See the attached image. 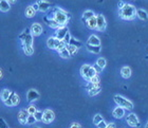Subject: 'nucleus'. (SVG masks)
I'll use <instances>...</instances> for the list:
<instances>
[{
	"mask_svg": "<svg viewBox=\"0 0 148 128\" xmlns=\"http://www.w3.org/2000/svg\"><path fill=\"white\" fill-rule=\"evenodd\" d=\"M51 17L58 23L59 27H64V25H66L67 23H68L69 19L71 18L70 14H69L68 12L64 11L62 9H60V8H55L54 11H53Z\"/></svg>",
	"mask_w": 148,
	"mask_h": 128,
	"instance_id": "1",
	"label": "nucleus"
},
{
	"mask_svg": "<svg viewBox=\"0 0 148 128\" xmlns=\"http://www.w3.org/2000/svg\"><path fill=\"white\" fill-rule=\"evenodd\" d=\"M119 16L124 20H133L136 17V9L132 4L126 3L124 8L119 10Z\"/></svg>",
	"mask_w": 148,
	"mask_h": 128,
	"instance_id": "2",
	"label": "nucleus"
},
{
	"mask_svg": "<svg viewBox=\"0 0 148 128\" xmlns=\"http://www.w3.org/2000/svg\"><path fill=\"white\" fill-rule=\"evenodd\" d=\"M114 102H115V104H116L117 106L122 107V108H124L125 110H132L133 109V104L131 101L127 100L126 97H122V95H120V94H115L113 97Z\"/></svg>",
	"mask_w": 148,
	"mask_h": 128,
	"instance_id": "3",
	"label": "nucleus"
},
{
	"mask_svg": "<svg viewBox=\"0 0 148 128\" xmlns=\"http://www.w3.org/2000/svg\"><path fill=\"white\" fill-rule=\"evenodd\" d=\"M97 74L95 71V69L93 68L92 66L90 65H83L80 67V75L85 81H89L93 76H95Z\"/></svg>",
	"mask_w": 148,
	"mask_h": 128,
	"instance_id": "4",
	"label": "nucleus"
},
{
	"mask_svg": "<svg viewBox=\"0 0 148 128\" xmlns=\"http://www.w3.org/2000/svg\"><path fill=\"white\" fill-rule=\"evenodd\" d=\"M19 39L21 40L22 48L23 47H33V35L31 34L30 29H25V31L19 35Z\"/></svg>",
	"mask_w": 148,
	"mask_h": 128,
	"instance_id": "5",
	"label": "nucleus"
},
{
	"mask_svg": "<svg viewBox=\"0 0 148 128\" xmlns=\"http://www.w3.org/2000/svg\"><path fill=\"white\" fill-rule=\"evenodd\" d=\"M126 122L130 127H133V128H138L141 125V124H140L139 118L136 116V113H133V112L129 113V114L126 116Z\"/></svg>",
	"mask_w": 148,
	"mask_h": 128,
	"instance_id": "6",
	"label": "nucleus"
},
{
	"mask_svg": "<svg viewBox=\"0 0 148 128\" xmlns=\"http://www.w3.org/2000/svg\"><path fill=\"white\" fill-rule=\"evenodd\" d=\"M107 28V22L104 17V15L99 14L96 15V30L99 32H104Z\"/></svg>",
	"mask_w": 148,
	"mask_h": 128,
	"instance_id": "7",
	"label": "nucleus"
},
{
	"mask_svg": "<svg viewBox=\"0 0 148 128\" xmlns=\"http://www.w3.org/2000/svg\"><path fill=\"white\" fill-rule=\"evenodd\" d=\"M19 97L18 94L16 93V92H13L11 93V95H10V97L6 101H4L3 103H4V105L5 106H9V107H13V106H17L19 104Z\"/></svg>",
	"mask_w": 148,
	"mask_h": 128,
	"instance_id": "8",
	"label": "nucleus"
},
{
	"mask_svg": "<svg viewBox=\"0 0 148 128\" xmlns=\"http://www.w3.org/2000/svg\"><path fill=\"white\" fill-rule=\"evenodd\" d=\"M55 119V113L54 111L51 109H46L43 110V113H42V122L45 124H50V123H52Z\"/></svg>",
	"mask_w": 148,
	"mask_h": 128,
	"instance_id": "9",
	"label": "nucleus"
},
{
	"mask_svg": "<svg viewBox=\"0 0 148 128\" xmlns=\"http://www.w3.org/2000/svg\"><path fill=\"white\" fill-rule=\"evenodd\" d=\"M60 41L59 39H57L56 37L52 36V37H49L48 38V40H47V46L49 49L51 50H57V48H58L59 44H60Z\"/></svg>",
	"mask_w": 148,
	"mask_h": 128,
	"instance_id": "10",
	"label": "nucleus"
},
{
	"mask_svg": "<svg viewBox=\"0 0 148 128\" xmlns=\"http://www.w3.org/2000/svg\"><path fill=\"white\" fill-rule=\"evenodd\" d=\"M69 32L68 28H67V25H64V27H59L58 29H56L55 31V36L54 37H56L57 39H59V40H62L64 39V37L66 36V34Z\"/></svg>",
	"mask_w": 148,
	"mask_h": 128,
	"instance_id": "11",
	"label": "nucleus"
},
{
	"mask_svg": "<svg viewBox=\"0 0 148 128\" xmlns=\"http://www.w3.org/2000/svg\"><path fill=\"white\" fill-rule=\"evenodd\" d=\"M36 4L38 5V10H39L40 12L43 13L49 11L50 8H51V3L49 1H47V0H37Z\"/></svg>",
	"mask_w": 148,
	"mask_h": 128,
	"instance_id": "12",
	"label": "nucleus"
},
{
	"mask_svg": "<svg viewBox=\"0 0 148 128\" xmlns=\"http://www.w3.org/2000/svg\"><path fill=\"white\" fill-rule=\"evenodd\" d=\"M39 93L37 92L36 90L34 89H31V90L28 91V93H27V99H28V102L29 103H33L35 101H37L39 99Z\"/></svg>",
	"mask_w": 148,
	"mask_h": 128,
	"instance_id": "13",
	"label": "nucleus"
},
{
	"mask_svg": "<svg viewBox=\"0 0 148 128\" xmlns=\"http://www.w3.org/2000/svg\"><path fill=\"white\" fill-rule=\"evenodd\" d=\"M29 116H30V114H29L28 110L21 109L18 113V122L20 123V124H22V125L27 124V120H28Z\"/></svg>",
	"mask_w": 148,
	"mask_h": 128,
	"instance_id": "14",
	"label": "nucleus"
},
{
	"mask_svg": "<svg viewBox=\"0 0 148 128\" xmlns=\"http://www.w3.org/2000/svg\"><path fill=\"white\" fill-rule=\"evenodd\" d=\"M30 31H31V34L33 36H39V35H41L43 30L41 25H39V23H33L31 29H30Z\"/></svg>",
	"mask_w": 148,
	"mask_h": 128,
	"instance_id": "15",
	"label": "nucleus"
},
{
	"mask_svg": "<svg viewBox=\"0 0 148 128\" xmlns=\"http://www.w3.org/2000/svg\"><path fill=\"white\" fill-rule=\"evenodd\" d=\"M112 116L117 120L123 119L124 116H125V109L120 106H117L116 108H114L113 111H112Z\"/></svg>",
	"mask_w": 148,
	"mask_h": 128,
	"instance_id": "16",
	"label": "nucleus"
},
{
	"mask_svg": "<svg viewBox=\"0 0 148 128\" xmlns=\"http://www.w3.org/2000/svg\"><path fill=\"white\" fill-rule=\"evenodd\" d=\"M43 20H45V22H46L47 25H49L50 28H52V29H58L59 28V25L58 23L54 20V19L52 18V17H48V16H46V17H43Z\"/></svg>",
	"mask_w": 148,
	"mask_h": 128,
	"instance_id": "17",
	"label": "nucleus"
},
{
	"mask_svg": "<svg viewBox=\"0 0 148 128\" xmlns=\"http://www.w3.org/2000/svg\"><path fill=\"white\" fill-rule=\"evenodd\" d=\"M121 75H122L123 78L128 79L131 76V69H130V67H128V66L122 67V69H121Z\"/></svg>",
	"mask_w": 148,
	"mask_h": 128,
	"instance_id": "18",
	"label": "nucleus"
},
{
	"mask_svg": "<svg viewBox=\"0 0 148 128\" xmlns=\"http://www.w3.org/2000/svg\"><path fill=\"white\" fill-rule=\"evenodd\" d=\"M88 44H91V46H101V39H99L96 35H91L88 39Z\"/></svg>",
	"mask_w": 148,
	"mask_h": 128,
	"instance_id": "19",
	"label": "nucleus"
},
{
	"mask_svg": "<svg viewBox=\"0 0 148 128\" xmlns=\"http://www.w3.org/2000/svg\"><path fill=\"white\" fill-rule=\"evenodd\" d=\"M95 16V14H94V12L93 11H90V10H88V11H85L83 14V17H82V21L85 22L86 23L87 20H89L90 18H92V17H94Z\"/></svg>",
	"mask_w": 148,
	"mask_h": 128,
	"instance_id": "20",
	"label": "nucleus"
},
{
	"mask_svg": "<svg viewBox=\"0 0 148 128\" xmlns=\"http://www.w3.org/2000/svg\"><path fill=\"white\" fill-rule=\"evenodd\" d=\"M101 90H102V86H101V84L95 85L93 88H91L90 90H88V94H89L90 97H94V95H96V94H99V92H101Z\"/></svg>",
	"mask_w": 148,
	"mask_h": 128,
	"instance_id": "21",
	"label": "nucleus"
},
{
	"mask_svg": "<svg viewBox=\"0 0 148 128\" xmlns=\"http://www.w3.org/2000/svg\"><path fill=\"white\" fill-rule=\"evenodd\" d=\"M25 15L27 18H33L35 15H36V11L34 10V8L32 5H29L27 9H25Z\"/></svg>",
	"mask_w": 148,
	"mask_h": 128,
	"instance_id": "22",
	"label": "nucleus"
},
{
	"mask_svg": "<svg viewBox=\"0 0 148 128\" xmlns=\"http://www.w3.org/2000/svg\"><path fill=\"white\" fill-rule=\"evenodd\" d=\"M136 17H138L139 19H141V20H147L148 14L145 10L139 9V10H136Z\"/></svg>",
	"mask_w": 148,
	"mask_h": 128,
	"instance_id": "23",
	"label": "nucleus"
},
{
	"mask_svg": "<svg viewBox=\"0 0 148 128\" xmlns=\"http://www.w3.org/2000/svg\"><path fill=\"white\" fill-rule=\"evenodd\" d=\"M11 10V4L6 0H0V11L1 12H9Z\"/></svg>",
	"mask_w": 148,
	"mask_h": 128,
	"instance_id": "24",
	"label": "nucleus"
},
{
	"mask_svg": "<svg viewBox=\"0 0 148 128\" xmlns=\"http://www.w3.org/2000/svg\"><path fill=\"white\" fill-rule=\"evenodd\" d=\"M87 50L93 54H99L102 50V48H101V46H91V44H87Z\"/></svg>",
	"mask_w": 148,
	"mask_h": 128,
	"instance_id": "25",
	"label": "nucleus"
},
{
	"mask_svg": "<svg viewBox=\"0 0 148 128\" xmlns=\"http://www.w3.org/2000/svg\"><path fill=\"white\" fill-rule=\"evenodd\" d=\"M86 25L89 29H91V30H95L96 29V16H94V17H92V18H90L89 20H87Z\"/></svg>",
	"mask_w": 148,
	"mask_h": 128,
	"instance_id": "26",
	"label": "nucleus"
},
{
	"mask_svg": "<svg viewBox=\"0 0 148 128\" xmlns=\"http://www.w3.org/2000/svg\"><path fill=\"white\" fill-rule=\"evenodd\" d=\"M67 50H68L70 56L72 57V56H74L77 52H78V48L74 47V46H71V44H67Z\"/></svg>",
	"mask_w": 148,
	"mask_h": 128,
	"instance_id": "27",
	"label": "nucleus"
},
{
	"mask_svg": "<svg viewBox=\"0 0 148 128\" xmlns=\"http://www.w3.org/2000/svg\"><path fill=\"white\" fill-rule=\"evenodd\" d=\"M11 93H12L11 90H9V89H3V91L1 92V100H2V102L8 100L10 97V95H11Z\"/></svg>",
	"mask_w": 148,
	"mask_h": 128,
	"instance_id": "28",
	"label": "nucleus"
},
{
	"mask_svg": "<svg viewBox=\"0 0 148 128\" xmlns=\"http://www.w3.org/2000/svg\"><path fill=\"white\" fill-rule=\"evenodd\" d=\"M58 54H59V56L62 57V58H69V57H71L70 54H69L68 50H67V47H66L65 49H62V50L58 51Z\"/></svg>",
	"mask_w": 148,
	"mask_h": 128,
	"instance_id": "29",
	"label": "nucleus"
},
{
	"mask_svg": "<svg viewBox=\"0 0 148 128\" xmlns=\"http://www.w3.org/2000/svg\"><path fill=\"white\" fill-rule=\"evenodd\" d=\"M69 44H71V46H74V47L78 48V49H79V48L82 47V42H80L79 40L75 39L74 37H71V39H70V42H69Z\"/></svg>",
	"mask_w": 148,
	"mask_h": 128,
	"instance_id": "30",
	"label": "nucleus"
},
{
	"mask_svg": "<svg viewBox=\"0 0 148 128\" xmlns=\"http://www.w3.org/2000/svg\"><path fill=\"white\" fill-rule=\"evenodd\" d=\"M106 64H107V62H106L105 58H103V57H99V60H96V65L99 66L101 69H104L106 67Z\"/></svg>",
	"mask_w": 148,
	"mask_h": 128,
	"instance_id": "31",
	"label": "nucleus"
},
{
	"mask_svg": "<svg viewBox=\"0 0 148 128\" xmlns=\"http://www.w3.org/2000/svg\"><path fill=\"white\" fill-rule=\"evenodd\" d=\"M23 52H25V55H28V56H31L32 54L34 53V48L33 47H23Z\"/></svg>",
	"mask_w": 148,
	"mask_h": 128,
	"instance_id": "32",
	"label": "nucleus"
},
{
	"mask_svg": "<svg viewBox=\"0 0 148 128\" xmlns=\"http://www.w3.org/2000/svg\"><path fill=\"white\" fill-rule=\"evenodd\" d=\"M42 113H43V111H40V110H37L36 112L34 113V118H35V120H36V122L42 121Z\"/></svg>",
	"mask_w": 148,
	"mask_h": 128,
	"instance_id": "33",
	"label": "nucleus"
},
{
	"mask_svg": "<svg viewBox=\"0 0 148 128\" xmlns=\"http://www.w3.org/2000/svg\"><path fill=\"white\" fill-rule=\"evenodd\" d=\"M103 120H104V119H103V116L97 113V114H95V116H94V118H93V124L97 125V124H99V123L102 122Z\"/></svg>",
	"mask_w": 148,
	"mask_h": 128,
	"instance_id": "34",
	"label": "nucleus"
},
{
	"mask_svg": "<svg viewBox=\"0 0 148 128\" xmlns=\"http://www.w3.org/2000/svg\"><path fill=\"white\" fill-rule=\"evenodd\" d=\"M27 110H28V112H29V114H30V116H34V113L37 111L36 107H35L34 105H30Z\"/></svg>",
	"mask_w": 148,
	"mask_h": 128,
	"instance_id": "35",
	"label": "nucleus"
},
{
	"mask_svg": "<svg viewBox=\"0 0 148 128\" xmlns=\"http://www.w3.org/2000/svg\"><path fill=\"white\" fill-rule=\"evenodd\" d=\"M35 122H36V120H35L34 116H29L28 120H27V125H32Z\"/></svg>",
	"mask_w": 148,
	"mask_h": 128,
	"instance_id": "36",
	"label": "nucleus"
},
{
	"mask_svg": "<svg viewBox=\"0 0 148 128\" xmlns=\"http://www.w3.org/2000/svg\"><path fill=\"white\" fill-rule=\"evenodd\" d=\"M89 81L90 83H92V84H101V83H99V76L97 74H96L95 76H93Z\"/></svg>",
	"mask_w": 148,
	"mask_h": 128,
	"instance_id": "37",
	"label": "nucleus"
},
{
	"mask_svg": "<svg viewBox=\"0 0 148 128\" xmlns=\"http://www.w3.org/2000/svg\"><path fill=\"white\" fill-rule=\"evenodd\" d=\"M70 39H71V35H70V33H67L66 34V36L64 37V39H62V41L65 42L66 44H69V42H70Z\"/></svg>",
	"mask_w": 148,
	"mask_h": 128,
	"instance_id": "38",
	"label": "nucleus"
},
{
	"mask_svg": "<svg viewBox=\"0 0 148 128\" xmlns=\"http://www.w3.org/2000/svg\"><path fill=\"white\" fill-rule=\"evenodd\" d=\"M0 128H9L8 124L5 123V121L3 119H0Z\"/></svg>",
	"mask_w": 148,
	"mask_h": 128,
	"instance_id": "39",
	"label": "nucleus"
},
{
	"mask_svg": "<svg viewBox=\"0 0 148 128\" xmlns=\"http://www.w3.org/2000/svg\"><path fill=\"white\" fill-rule=\"evenodd\" d=\"M97 128H106V126H107V123L105 122V121H104V120H103L102 122L99 123V124H97Z\"/></svg>",
	"mask_w": 148,
	"mask_h": 128,
	"instance_id": "40",
	"label": "nucleus"
},
{
	"mask_svg": "<svg viewBox=\"0 0 148 128\" xmlns=\"http://www.w3.org/2000/svg\"><path fill=\"white\" fill-rule=\"evenodd\" d=\"M93 68L95 69L96 73H101V72L103 71V69L99 68V66H97V65H96V64H95V65H94V66H93Z\"/></svg>",
	"mask_w": 148,
	"mask_h": 128,
	"instance_id": "41",
	"label": "nucleus"
},
{
	"mask_svg": "<svg viewBox=\"0 0 148 128\" xmlns=\"http://www.w3.org/2000/svg\"><path fill=\"white\" fill-rule=\"evenodd\" d=\"M106 128H116V126H115V123L111 122V123H108V124H107Z\"/></svg>",
	"mask_w": 148,
	"mask_h": 128,
	"instance_id": "42",
	"label": "nucleus"
},
{
	"mask_svg": "<svg viewBox=\"0 0 148 128\" xmlns=\"http://www.w3.org/2000/svg\"><path fill=\"white\" fill-rule=\"evenodd\" d=\"M125 4H126V3L124 2L123 0H120V1H119V10H121L122 8H124V6H125Z\"/></svg>",
	"mask_w": 148,
	"mask_h": 128,
	"instance_id": "43",
	"label": "nucleus"
},
{
	"mask_svg": "<svg viewBox=\"0 0 148 128\" xmlns=\"http://www.w3.org/2000/svg\"><path fill=\"white\" fill-rule=\"evenodd\" d=\"M70 128H82V125L78 124V123H73V124L70 126Z\"/></svg>",
	"mask_w": 148,
	"mask_h": 128,
	"instance_id": "44",
	"label": "nucleus"
},
{
	"mask_svg": "<svg viewBox=\"0 0 148 128\" xmlns=\"http://www.w3.org/2000/svg\"><path fill=\"white\" fill-rule=\"evenodd\" d=\"M32 6L34 8V10H35V11H36V12H37V11H39V10H38V5H37L36 3H35V4H33V5H32Z\"/></svg>",
	"mask_w": 148,
	"mask_h": 128,
	"instance_id": "45",
	"label": "nucleus"
},
{
	"mask_svg": "<svg viewBox=\"0 0 148 128\" xmlns=\"http://www.w3.org/2000/svg\"><path fill=\"white\" fill-rule=\"evenodd\" d=\"M6 1H8V2H9L10 4H12V3H15L16 1H17V0H6Z\"/></svg>",
	"mask_w": 148,
	"mask_h": 128,
	"instance_id": "46",
	"label": "nucleus"
},
{
	"mask_svg": "<svg viewBox=\"0 0 148 128\" xmlns=\"http://www.w3.org/2000/svg\"><path fill=\"white\" fill-rule=\"evenodd\" d=\"M2 77V70H1V69H0V78Z\"/></svg>",
	"mask_w": 148,
	"mask_h": 128,
	"instance_id": "47",
	"label": "nucleus"
},
{
	"mask_svg": "<svg viewBox=\"0 0 148 128\" xmlns=\"http://www.w3.org/2000/svg\"><path fill=\"white\" fill-rule=\"evenodd\" d=\"M145 128H148V123L146 124V126H145Z\"/></svg>",
	"mask_w": 148,
	"mask_h": 128,
	"instance_id": "48",
	"label": "nucleus"
},
{
	"mask_svg": "<svg viewBox=\"0 0 148 128\" xmlns=\"http://www.w3.org/2000/svg\"><path fill=\"white\" fill-rule=\"evenodd\" d=\"M34 128H40V127H34Z\"/></svg>",
	"mask_w": 148,
	"mask_h": 128,
	"instance_id": "49",
	"label": "nucleus"
}]
</instances>
